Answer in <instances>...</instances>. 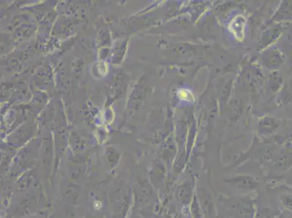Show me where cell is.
Wrapping results in <instances>:
<instances>
[{
  "label": "cell",
  "mask_w": 292,
  "mask_h": 218,
  "mask_svg": "<svg viewBox=\"0 0 292 218\" xmlns=\"http://www.w3.org/2000/svg\"><path fill=\"white\" fill-rule=\"evenodd\" d=\"M199 210H200V209H199L198 207H197V208H196V210H193V212H196V211H198V212H199V211H200ZM198 218H202V217H201V213H198Z\"/></svg>",
  "instance_id": "cell-4"
},
{
  "label": "cell",
  "mask_w": 292,
  "mask_h": 218,
  "mask_svg": "<svg viewBox=\"0 0 292 218\" xmlns=\"http://www.w3.org/2000/svg\"><path fill=\"white\" fill-rule=\"evenodd\" d=\"M177 196L182 204H188L192 197V190L189 185H181L177 190Z\"/></svg>",
  "instance_id": "cell-2"
},
{
  "label": "cell",
  "mask_w": 292,
  "mask_h": 218,
  "mask_svg": "<svg viewBox=\"0 0 292 218\" xmlns=\"http://www.w3.org/2000/svg\"><path fill=\"white\" fill-rule=\"evenodd\" d=\"M284 201L285 203V205H286L287 207L292 209V198H288V197H287L284 199Z\"/></svg>",
  "instance_id": "cell-3"
},
{
  "label": "cell",
  "mask_w": 292,
  "mask_h": 218,
  "mask_svg": "<svg viewBox=\"0 0 292 218\" xmlns=\"http://www.w3.org/2000/svg\"><path fill=\"white\" fill-rule=\"evenodd\" d=\"M227 182L232 186L241 190H251L257 186V182L251 177H231Z\"/></svg>",
  "instance_id": "cell-1"
}]
</instances>
